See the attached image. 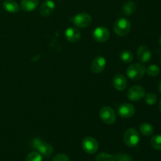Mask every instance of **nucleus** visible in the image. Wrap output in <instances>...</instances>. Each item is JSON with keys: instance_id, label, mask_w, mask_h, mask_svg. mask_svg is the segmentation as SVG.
<instances>
[{"instance_id": "f8f14e48", "label": "nucleus", "mask_w": 161, "mask_h": 161, "mask_svg": "<svg viewBox=\"0 0 161 161\" xmlns=\"http://www.w3.org/2000/svg\"><path fill=\"white\" fill-rule=\"evenodd\" d=\"M112 83H113V86H114L115 89L119 91H124L127 86V78L122 74L115 75L113 76V80H112Z\"/></svg>"}, {"instance_id": "20e7f679", "label": "nucleus", "mask_w": 161, "mask_h": 161, "mask_svg": "<svg viewBox=\"0 0 161 161\" xmlns=\"http://www.w3.org/2000/svg\"><path fill=\"white\" fill-rule=\"evenodd\" d=\"M124 141L129 147H135L140 142L139 133L135 128L127 129L124 135Z\"/></svg>"}, {"instance_id": "c85d7f7f", "label": "nucleus", "mask_w": 161, "mask_h": 161, "mask_svg": "<svg viewBox=\"0 0 161 161\" xmlns=\"http://www.w3.org/2000/svg\"><path fill=\"white\" fill-rule=\"evenodd\" d=\"M159 44H160V46L161 47V36H160V39H159Z\"/></svg>"}, {"instance_id": "4468645a", "label": "nucleus", "mask_w": 161, "mask_h": 161, "mask_svg": "<svg viewBox=\"0 0 161 161\" xmlns=\"http://www.w3.org/2000/svg\"><path fill=\"white\" fill-rule=\"evenodd\" d=\"M64 36L66 39L70 42H76L81 38V33L80 30H78L75 28H68L64 31Z\"/></svg>"}, {"instance_id": "f3484780", "label": "nucleus", "mask_w": 161, "mask_h": 161, "mask_svg": "<svg viewBox=\"0 0 161 161\" xmlns=\"http://www.w3.org/2000/svg\"><path fill=\"white\" fill-rule=\"evenodd\" d=\"M39 0H21V9L26 12H32L39 5Z\"/></svg>"}, {"instance_id": "9d476101", "label": "nucleus", "mask_w": 161, "mask_h": 161, "mask_svg": "<svg viewBox=\"0 0 161 161\" xmlns=\"http://www.w3.org/2000/svg\"><path fill=\"white\" fill-rule=\"evenodd\" d=\"M117 112L119 116L123 118H130L135 115V108L131 104L123 103L119 105L117 108Z\"/></svg>"}, {"instance_id": "412c9836", "label": "nucleus", "mask_w": 161, "mask_h": 161, "mask_svg": "<svg viewBox=\"0 0 161 161\" xmlns=\"http://www.w3.org/2000/svg\"><path fill=\"white\" fill-rule=\"evenodd\" d=\"M95 161H116V160L115 156L106 153H102L96 157Z\"/></svg>"}, {"instance_id": "4be33fe9", "label": "nucleus", "mask_w": 161, "mask_h": 161, "mask_svg": "<svg viewBox=\"0 0 161 161\" xmlns=\"http://www.w3.org/2000/svg\"><path fill=\"white\" fill-rule=\"evenodd\" d=\"M151 145L157 150H161V135H154L151 138Z\"/></svg>"}, {"instance_id": "7c9ffc66", "label": "nucleus", "mask_w": 161, "mask_h": 161, "mask_svg": "<svg viewBox=\"0 0 161 161\" xmlns=\"http://www.w3.org/2000/svg\"><path fill=\"white\" fill-rule=\"evenodd\" d=\"M160 63H161V58H160Z\"/></svg>"}, {"instance_id": "6e6552de", "label": "nucleus", "mask_w": 161, "mask_h": 161, "mask_svg": "<svg viewBox=\"0 0 161 161\" xmlns=\"http://www.w3.org/2000/svg\"><path fill=\"white\" fill-rule=\"evenodd\" d=\"M145 89L141 86H134L127 91V97L132 102H138L145 96Z\"/></svg>"}, {"instance_id": "c756f323", "label": "nucleus", "mask_w": 161, "mask_h": 161, "mask_svg": "<svg viewBox=\"0 0 161 161\" xmlns=\"http://www.w3.org/2000/svg\"><path fill=\"white\" fill-rule=\"evenodd\" d=\"M160 111H161V101H160Z\"/></svg>"}, {"instance_id": "0eeeda50", "label": "nucleus", "mask_w": 161, "mask_h": 161, "mask_svg": "<svg viewBox=\"0 0 161 161\" xmlns=\"http://www.w3.org/2000/svg\"><path fill=\"white\" fill-rule=\"evenodd\" d=\"M98 142L93 137H86L82 142L83 150L88 154H94L98 149Z\"/></svg>"}, {"instance_id": "423d86ee", "label": "nucleus", "mask_w": 161, "mask_h": 161, "mask_svg": "<svg viewBox=\"0 0 161 161\" xmlns=\"http://www.w3.org/2000/svg\"><path fill=\"white\" fill-rule=\"evenodd\" d=\"M71 20L73 22L74 25L78 28H86L89 26L92 22V18L91 15L86 13H80L74 16L72 18H71Z\"/></svg>"}, {"instance_id": "cd10ccee", "label": "nucleus", "mask_w": 161, "mask_h": 161, "mask_svg": "<svg viewBox=\"0 0 161 161\" xmlns=\"http://www.w3.org/2000/svg\"><path fill=\"white\" fill-rule=\"evenodd\" d=\"M158 90L160 91V92L161 93V80H160V83H159V84H158Z\"/></svg>"}, {"instance_id": "6ab92c4d", "label": "nucleus", "mask_w": 161, "mask_h": 161, "mask_svg": "<svg viewBox=\"0 0 161 161\" xmlns=\"http://www.w3.org/2000/svg\"><path fill=\"white\" fill-rule=\"evenodd\" d=\"M140 132L144 136H150L153 133V127L149 123H143L139 127Z\"/></svg>"}, {"instance_id": "f03ea898", "label": "nucleus", "mask_w": 161, "mask_h": 161, "mask_svg": "<svg viewBox=\"0 0 161 161\" xmlns=\"http://www.w3.org/2000/svg\"><path fill=\"white\" fill-rule=\"evenodd\" d=\"M131 28L130 21L126 17H119L114 24V31L119 36H125L130 32Z\"/></svg>"}, {"instance_id": "a211bd4d", "label": "nucleus", "mask_w": 161, "mask_h": 161, "mask_svg": "<svg viewBox=\"0 0 161 161\" xmlns=\"http://www.w3.org/2000/svg\"><path fill=\"white\" fill-rule=\"evenodd\" d=\"M137 9V6L133 1H127L123 5L122 10L123 13L126 16H130L135 13Z\"/></svg>"}, {"instance_id": "ddd939ff", "label": "nucleus", "mask_w": 161, "mask_h": 161, "mask_svg": "<svg viewBox=\"0 0 161 161\" xmlns=\"http://www.w3.org/2000/svg\"><path fill=\"white\" fill-rule=\"evenodd\" d=\"M55 9V3L52 0H45L39 8V13L42 17H49Z\"/></svg>"}, {"instance_id": "393cba45", "label": "nucleus", "mask_w": 161, "mask_h": 161, "mask_svg": "<svg viewBox=\"0 0 161 161\" xmlns=\"http://www.w3.org/2000/svg\"><path fill=\"white\" fill-rule=\"evenodd\" d=\"M146 102L149 105H153L157 103V97L154 93L149 92L146 94Z\"/></svg>"}, {"instance_id": "5701e85b", "label": "nucleus", "mask_w": 161, "mask_h": 161, "mask_svg": "<svg viewBox=\"0 0 161 161\" xmlns=\"http://www.w3.org/2000/svg\"><path fill=\"white\" fill-rule=\"evenodd\" d=\"M146 72L150 76H157L159 74V72H160V68L157 64H150L146 69Z\"/></svg>"}, {"instance_id": "f257e3e1", "label": "nucleus", "mask_w": 161, "mask_h": 161, "mask_svg": "<svg viewBox=\"0 0 161 161\" xmlns=\"http://www.w3.org/2000/svg\"><path fill=\"white\" fill-rule=\"evenodd\" d=\"M31 146L32 149L37 150V152H39L45 158H49L53 153V146L41 140L40 138H33L31 142Z\"/></svg>"}, {"instance_id": "b1692460", "label": "nucleus", "mask_w": 161, "mask_h": 161, "mask_svg": "<svg viewBox=\"0 0 161 161\" xmlns=\"http://www.w3.org/2000/svg\"><path fill=\"white\" fill-rule=\"evenodd\" d=\"M42 156L39 152H31L27 156L26 161H42Z\"/></svg>"}, {"instance_id": "aec40b11", "label": "nucleus", "mask_w": 161, "mask_h": 161, "mask_svg": "<svg viewBox=\"0 0 161 161\" xmlns=\"http://www.w3.org/2000/svg\"><path fill=\"white\" fill-rule=\"evenodd\" d=\"M133 53L130 50H124L120 53V59L124 63H130L133 61Z\"/></svg>"}, {"instance_id": "7ed1b4c3", "label": "nucleus", "mask_w": 161, "mask_h": 161, "mask_svg": "<svg viewBox=\"0 0 161 161\" xmlns=\"http://www.w3.org/2000/svg\"><path fill=\"white\" fill-rule=\"evenodd\" d=\"M145 72H146V68L139 63L130 64L127 69V76L133 81L139 80L140 79L142 78L145 75Z\"/></svg>"}, {"instance_id": "dca6fc26", "label": "nucleus", "mask_w": 161, "mask_h": 161, "mask_svg": "<svg viewBox=\"0 0 161 161\" xmlns=\"http://www.w3.org/2000/svg\"><path fill=\"white\" fill-rule=\"evenodd\" d=\"M3 9L8 13L11 14H15V13L19 12L20 10V6L17 4V2L14 0H5L3 2Z\"/></svg>"}, {"instance_id": "9b49d317", "label": "nucleus", "mask_w": 161, "mask_h": 161, "mask_svg": "<svg viewBox=\"0 0 161 161\" xmlns=\"http://www.w3.org/2000/svg\"><path fill=\"white\" fill-rule=\"evenodd\" d=\"M105 65H106V60H105V58L102 56H97V58H95L93 60L92 63H91V71L94 74H99L103 72L105 68Z\"/></svg>"}, {"instance_id": "1a4fd4ad", "label": "nucleus", "mask_w": 161, "mask_h": 161, "mask_svg": "<svg viewBox=\"0 0 161 161\" xmlns=\"http://www.w3.org/2000/svg\"><path fill=\"white\" fill-rule=\"evenodd\" d=\"M110 32L108 29L105 27H97L94 29L93 32V38L95 41L98 42H104L107 41L109 38Z\"/></svg>"}, {"instance_id": "2eb2a0df", "label": "nucleus", "mask_w": 161, "mask_h": 161, "mask_svg": "<svg viewBox=\"0 0 161 161\" xmlns=\"http://www.w3.org/2000/svg\"><path fill=\"white\" fill-rule=\"evenodd\" d=\"M137 54H138V60L142 63H147L152 59V53H151L150 50L146 46L139 47V48L138 49Z\"/></svg>"}, {"instance_id": "39448f33", "label": "nucleus", "mask_w": 161, "mask_h": 161, "mask_svg": "<svg viewBox=\"0 0 161 161\" xmlns=\"http://www.w3.org/2000/svg\"><path fill=\"white\" fill-rule=\"evenodd\" d=\"M101 119L106 124H114L116 119V115L114 109L109 106H104L99 112Z\"/></svg>"}, {"instance_id": "a878e982", "label": "nucleus", "mask_w": 161, "mask_h": 161, "mask_svg": "<svg viewBox=\"0 0 161 161\" xmlns=\"http://www.w3.org/2000/svg\"><path fill=\"white\" fill-rule=\"evenodd\" d=\"M116 161H133L132 157L126 153H119L115 156Z\"/></svg>"}, {"instance_id": "bb28decb", "label": "nucleus", "mask_w": 161, "mask_h": 161, "mask_svg": "<svg viewBox=\"0 0 161 161\" xmlns=\"http://www.w3.org/2000/svg\"><path fill=\"white\" fill-rule=\"evenodd\" d=\"M52 161H70L69 157L64 153H60L55 156Z\"/></svg>"}]
</instances>
